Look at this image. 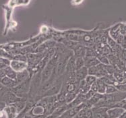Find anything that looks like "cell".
<instances>
[{
    "mask_svg": "<svg viewBox=\"0 0 126 118\" xmlns=\"http://www.w3.org/2000/svg\"><path fill=\"white\" fill-rule=\"evenodd\" d=\"M74 57H82L84 58L86 55V47L80 45H77L74 49Z\"/></svg>",
    "mask_w": 126,
    "mask_h": 118,
    "instance_id": "5b68a950",
    "label": "cell"
},
{
    "mask_svg": "<svg viewBox=\"0 0 126 118\" xmlns=\"http://www.w3.org/2000/svg\"><path fill=\"white\" fill-rule=\"evenodd\" d=\"M96 84H97V86H98V93H100L101 95H105L107 84L103 82L101 78H98L97 79Z\"/></svg>",
    "mask_w": 126,
    "mask_h": 118,
    "instance_id": "ba28073f",
    "label": "cell"
},
{
    "mask_svg": "<svg viewBox=\"0 0 126 118\" xmlns=\"http://www.w3.org/2000/svg\"><path fill=\"white\" fill-rule=\"evenodd\" d=\"M112 107L121 108V109H124V110L126 111V99H124V100H122V101H119V102L116 103L115 105H113Z\"/></svg>",
    "mask_w": 126,
    "mask_h": 118,
    "instance_id": "9a60e30c",
    "label": "cell"
},
{
    "mask_svg": "<svg viewBox=\"0 0 126 118\" xmlns=\"http://www.w3.org/2000/svg\"><path fill=\"white\" fill-rule=\"evenodd\" d=\"M62 85H63V78L60 77L53 84L51 87L44 94L43 96L45 97L55 96V95H57V93L60 92V90L62 89Z\"/></svg>",
    "mask_w": 126,
    "mask_h": 118,
    "instance_id": "6da1fadb",
    "label": "cell"
},
{
    "mask_svg": "<svg viewBox=\"0 0 126 118\" xmlns=\"http://www.w3.org/2000/svg\"><path fill=\"white\" fill-rule=\"evenodd\" d=\"M119 90L117 88L113 86V85H107L106 86V90H105V95H111L113 93L118 92Z\"/></svg>",
    "mask_w": 126,
    "mask_h": 118,
    "instance_id": "4fadbf2b",
    "label": "cell"
},
{
    "mask_svg": "<svg viewBox=\"0 0 126 118\" xmlns=\"http://www.w3.org/2000/svg\"><path fill=\"white\" fill-rule=\"evenodd\" d=\"M90 90H93V92H95V93H97V92H98V86H97L96 82L90 86Z\"/></svg>",
    "mask_w": 126,
    "mask_h": 118,
    "instance_id": "e0dca14e",
    "label": "cell"
},
{
    "mask_svg": "<svg viewBox=\"0 0 126 118\" xmlns=\"http://www.w3.org/2000/svg\"><path fill=\"white\" fill-rule=\"evenodd\" d=\"M1 83H2L3 85H5L6 86H9V87H14V86H16V84H18L16 80H14L11 79L10 78L5 77V76L4 78H3L1 80Z\"/></svg>",
    "mask_w": 126,
    "mask_h": 118,
    "instance_id": "52a82bcc",
    "label": "cell"
},
{
    "mask_svg": "<svg viewBox=\"0 0 126 118\" xmlns=\"http://www.w3.org/2000/svg\"><path fill=\"white\" fill-rule=\"evenodd\" d=\"M125 111H126V110L121 109V108H110L107 110L108 118H119Z\"/></svg>",
    "mask_w": 126,
    "mask_h": 118,
    "instance_id": "7a4b0ae2",
    "label": "cell"
},
{
    "mask_svg": "<svg viewBox=\"0 0 126 118\" xmlns=\"http://www.w3.org/2000/svg\"><path fill=\"white\" fill-rule=\"evenodd\" d=\"M95 94H96L95 92H93V90H89V91H88V92L85 95V97H86V100L88 101V100H89V99H90L93 97V96L95 95Z\"/></svg>",
    "mask_w": 126,
    "mask_h": 118,
    "instance_id": "2e32d148",
    "label": "cell"
},
{
    "mask_svg": "<svg viewBox=\"0 0 126 118\" xmlns=\"http://www.w3.org/2000/svg\"><path fill=\"white\" fill-rule=\"evenodd\" d=\"M97 59H98V61L100 62V64H102L103 65H109L110 63H109V61L107 57L105 55H103V54H98V55L97 56Z\"/></svg>",
    "mask_w": 126,
    "mask_h": 118,
    "instance_id": "7c38bea8",
    "label": "cell"
},
{
    "mask_svg": "<svg viewBox=\"0 0 126 118\" xmlns=\"http://www.w3.org/2000/svg\"><path fill=\"white\" fill-rule=\"evenodd\" d=\"M88 75V69L86 67H83L81 69L76 70L75 72L76 82H80V81L85 80V78H86Z\"/></svg>",
    "mask_w": 126,
    "mask_h": 118,
    "instance_id": "3957f363",
    "label": "cell"
},
{
    "mask_svg": "<svg viewBox=\"0 0 126 118\" xmlns=\"http://www.w3.org/2000/svg\"><path fill=\"white\" fill-rule=\"evenodd\" d=\"M46 118H54V117H53V116H52L51 114V115H49V116H47Z\"/></svg>",
    "mask_w": 126,
    "mask_h": 118,
    "instance_id": "ac0fdd59",
    "label": "cell"
},
{
    "mask_svg": "<svg viewBox=\"0 0 126 118\" xmlns=\"http://www.w3.org/2000/svg\"><path fill=\"white\" fill-rule=\"evenodd\" d=\"M98 79V78L94 76H92V75H88L86 78H85V81L87 83L89 86H91L94 83L96 82V80Z\"/></svg>",
    "mask_w": 126,
    "mask_h": 118,
    "instance_id": "5bb4252c",
    "label": "cell"
},
{
    "mask_svg": "<svg viewBox=\"0 0 126 118\" xmlns=\"http://www.w3.org/2000/svg\"><path fill=\"white\" fill-rule=\"evenodd\" d=\"M98 55V52L92 47L86 48V55L85 57H97Z\"/></svg>",
    "mask_w": 126,
    "mask_h": 118,
    "instance_id": "30bf717a",
    "label": "cell"
},
{
    "mask_svg": "<svg viewBox=\"0 0 126 118\" xmlns=\"http://www.w3.org/2000/svg\"><path fill=\"white\" fill-rule=\"evenodd\" d=\"M12 69L14 70L15 72H20L26 70L27 67V64L26 62H20V61H12L10 63Z\"/></svg>",
    "mask_w": 126,
    "mask_h": 118,
    "instance_id": "277c9868",
    "label": "cell"
},
{
    "mask_svg": "<svg viewBox=\"0 0 126 118\" xmlns=\"http://www.w3.org/2000/svg\"></svg>",
    "mask_w": 126,
    "mask_h": 118,
    "instance_id": "d6986e66",
    "label": "cell"
},
{
    "mask_svg": "<svg viewBox=\"0 0 126 118\" xmlns=\"http://www.w3.org/2000/svg\"><path fill=\"white\" fill-rule=\"evenodd\" d=\"M75 67L76 71L78 69H81L82 67H84V59L82 57H77L75 60Z\"/></svg>",
    "mask_w": 126,
    "mask_h": 118,
    "instance_id": "8fae6325",
    "label": "cell"
},
{
    "mask_svg": "<svg viewBox=\"0 0 126 118\" xmlns=\"http://www.w3.org/2000/svg\"><path fill=\"white\" fill-rule=\"evenodd\" d=\"M84 66L86 67L88 69L100 64L97 57H84Z\"/></svg>",
    "mask_w": 126,
    "mask_h": 118,
    "instance_id": "8992f818",
    "label": "cell"
},
{
    "mask_svg": "<svg viewBox=\"0 0 126 118\" xmlns=\"http://www.w3.org/2000/svg\"><path fill=\"white\" fill-rule=\"evenodd\" d=\"M117 44L121 46L124 49H126V34H120L116 40Z\"/></svg>",
    "mask_w": 126,
    "mask_h": 118,
    "instance_id": "9c48e42d",
    "label": "cell"
}]
</instances>
